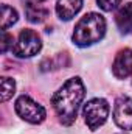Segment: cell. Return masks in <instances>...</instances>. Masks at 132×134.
<instances>
[{"mask_svg": "<svg viewBox=\"0 0 132 134\" xmlns=\"http://www.w3.org/2000/svg\"><path fill=\"white\" fill-rule=\"evenodd\" d=\"M86 95L84 84L79 78H70L64 86L55 94L53 108L62 125H71L76 120L78 108Z\"/></svg>", "mask_w": 132, "mask_h": 134, "instance_id": "cell-1", "label": "cell"}, {"mask_svg": "<svg viewBox=\"0 0 132 134\" xmlns=\"http://www.w3.org/2000/svg\"><path fill=\"white\" fill-rule=\"evenodd\" d=\"M106 33V20L101 14L89 13L76 24L73 31V42L79 47H87L99 42Z\"/></svg>", "mask_w": 132, "mask_h": 134, "instance_id": "cell-2", "label": "cell"}, {"mask_svg": "<svg viewBox=\"0 0 132 134\" xmlns=\"http://www.w3.org/2000/svg\"><path fill=\"white\" fill-rule=\"evenodd\" d=\"M82 115L86 119V123L87 126L95 131L97 128H99L106 120H107V115H109V104L104 98H93V100L87 101L84 104V109H82Z\"/></svg>", "mask_w": 132, "mask_h": 134, "instance_id": "cell-3", "label": "cell"}, {"mask_svg": "<svg viewBox=\"0 0 132 134\" xmlns=\"http://www.w3.org/2000/svg\"><path fill=\"white\" fill-rule=\"evenodd\" d=\"M40 48H42V41L39 34L27 28L20 31L16 45L13 47V52L19 58H31L40 52Z\"/></svg>", "mask_w": 132, "mask_h": 134, "instance_id": "cell-4", "label": "cell"}, {"mask_svg": "<svg viewBox=\"0 0 132 134\" xmlns=\"http://www.w3.org/2000/svg\"><path fill=\"white\" fill-rule=\"evenodd\" d=\"M16 112L20 119H23L25 122H30V123H42L45 120V108L39 103H36L34 100H31L30 97L27 95H22L19 97L16 101Z\"/></svg>", "mask_w": 132, "mask_h": 134, "instance_id": "cell-5", "label": "cell"}, {"mask_svg": "<svg viewBox=\"0 0 132 134\" xmlns=\"http://www.w3.org/2000/svg\"><path fill=\"white\" fill-rule=\"evenodd\" d=\"M113 120L121 130H132V98L121 97L115 101Z\"/></svg>", "mask_w": 132, "mask_h": 134, "instance_id": "cell-6", "label": "cell"}, {"mask_svg": "<svg viewBox=\"0 0 132 134\" xmlns=\"http://www.w3.org/2000/svg\"><path fill=\"white\" fill-rule=\"evenodd\" d=\"M113 75L120 80L128 78L132 73V50L123 48L118 52L115 61H113Z\"/></svg>", "mask_w": 132, "mask_h": 134, "instance_id": "cell-7", "label": "cell"}, {"mask_svg": "<svg viewBox=\"0 0 132 134\" xmlns=\"http://www.w3.org/2000/svg\"><path fill=\"white\" fill-rule=\"evenodd\" d=\"M82 6V0H58L56 13L61 20H70L73 19Z\"/></svg>", "mask_w": 132, "mask_h": 134, "instance_id": "cell-8", "label": "cell"}, {"mask_svg": "<svg viewBox=\"0 0 132 134\" xmlns=\"http://www.w3.org/2000/svg\"><path fill=\"white\" fill-rule=\"evenodd\" d=\"M115 22L123 34L132 33V3H126L118 9V13L115 14Z\"/></svg>", "mask_w": 132, "mask_h": 134, "instance_id": "cell-9", "label": "cell"}, {"mask_svg": "<svg viewBox=\"0 0 132 134\" xmlns=\"http://www.w3.org/2000/svg\"><path fill=\"white\" fill-rule=\"evenodd\" d=\"M25 13H27V19L33 24H40L45 20V17L48 16V11L40 6V5H36L33 2H27L25 5Z\"/></svg>", "mask_w": 132, "mask_h": 134, "instance_id": "cell-10", "label": "cell"}, {"mask_svg": "<svg viewBox=\"0 0 132 134\" xmlns=\"http://www.w3.org/2000/svg\"><path fill=\"white\" fill-rule=\"evenodd\" d=\"M17 11L8 5H2V30L5 31L8 27L17 22Z\"/></svg>", "mask_w": 132, "mask_h": 134, "instance_id": "cell-11", "label": "cell"}, {"mask_svg": "<svg viewBox=\"0 0 132 134\" xmlns=\"http://www.w3.org/2000/svg\"><path fill=\"white\" fill-rule=\"evenodd\" d=\"M14 91H16V83H14V80L3 76V78H2V101L9 100V98L14 95Z\"/></svg>", "mask_w": 132, "mask_h": 134, "instance_id": "cell-12", "label": "cell"}, {"mask_svg": "<svg viewBox=\"0 0 132 134\" xmlns=\"http://www.w3.org/2000/svg\"><path fill=\"white\" fill-rule=\"evenodd\" d=\"M97 2H98V6L104 11H112L121 3V0H97Z\"/></svg>", "mask_w": 132, "mask_h": 134, "instance_id": "cell-13", "label": "cell"}, {"mask_svg": "<svg viewBox=\"0 0 132 134\" xmlns=\"http://www.w3.org/2000/svg\"><path fill=\"white\" fill-rule=\"evenodd\" d=\"M13 42H14V37L11 36V34H8L6 31H3V42H2V52L5 53V52H8V47L11 45V47H14L13 45Z\"/></svg>", "mask_w": 132, "mask_h": 134, "instance_id": "cell-14", "label": "cell"}, {"mask_svg": "<svg viewBox=\"0 0 132 134\" xmlns=\"http://www.w3.org/2000/svg\"><path fill=\"white\" fill-rule=\"evenodd\" d=\"M37 2H47V0H37Z\"/></svg>", "mask_w": 132, "mask_h": 134, "instance_id": "cell-15", "label": "cell"}]
</instances>
